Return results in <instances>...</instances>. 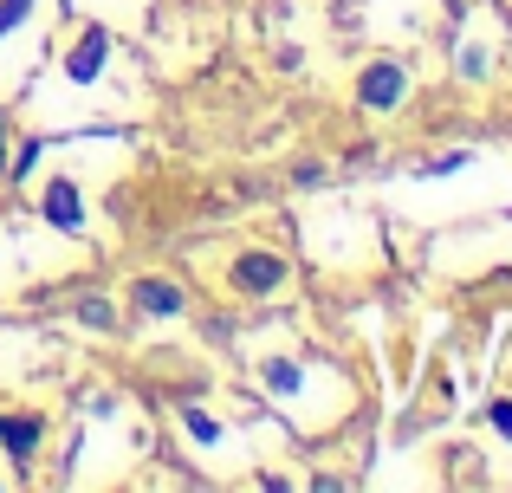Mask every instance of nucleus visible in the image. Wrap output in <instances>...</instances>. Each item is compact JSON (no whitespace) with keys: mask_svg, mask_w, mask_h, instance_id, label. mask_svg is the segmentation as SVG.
<instances>
[{"mask_svg":"<svg viewBox=\"0 0 512 493\" xmlns=\"http://www.w3.org/2000/svg\"><path fill=\"white\" fill-rule=\"evenodd\" d=\"M402 91H409V78H402V65H370L357 85V98L370 104V111H389V104H402Z\"/></svg>","mask_w":512,"mask_h":493,"instance_id":"f257e3e1","label":"nucleus"},{"mask_svg":"<svg viewBox=\"0 0 512 493\" xmlns=\"http://www.w3.org/2000/svg\"><path fill=\"white\" fill-rule=\"evenodd\" d=\"M279 279H286V266H279L273 253H247V260L234 266V286H240V292H273Z\"/></svg>","mask_w":512,"mask_h":493,"instance_id":"f03ea898","label":"nucleus"},{"mask_svg":"<svg viewBox=\"0 0 512 493\" xmlns=\"http://www.w3.org/2000/svg\"><path fill=\"white\" fill-rule=\"evenodd\" d=\"M137 305H143V312H156V318H175L188 299H182L175 279H137Z\"/></svg>","mask_w":512,"mask_h":493,"instance_id":"7ed1b4c3","label":"nucleus"},{"mask_svg":"<svg viewBox=\"0 0 512 493\" xmlns=\"http://www.w3.org/2000/svg\"><path fill=\"white\" fill-rule=\"evenodd\" d=\"M46 215L59 221V228H78V189L72 182H46Z\"/></svg>","mask_w":512,"mask_h":493,"instance_id":"20e7f679","label":"nucleus"},{"mask_svg":"<svg viewBox=\"0 0 512 493\" xmlns=\"http://www.w3.org/2000/svg\"><path fill=\"white\" fill-rule=\"evenodd\" d=\"M104 65V33H85V46L72 52V78H91Z\"/></svg>","mask_w":512,"mask_h":493,"instance_id":"39448f33","label":"nucleus"},{"mask_svg":"<svg viewBox=\"0 0 512 493\" xmlns=\"http://www.w3.org/2000/svg\"><path fill=\"white\" fill-rule=\"evenodd\" d=\"M0 442H7L13 455H33V442H39V422H0Z\"/></svg>","mask_w":512,"mask_h":493,"instance_id":"423d86ee","label":"nucleus"},{"mask_svg":"<svg viewBox=\"0 0 512 493\" xmlns=\"http://www.w3.org/2000/svg\"><path fill=\"white\" fill-rule=\"evenodd\" d=\"M266 377H273V390H299V370H292V364H273Z\"/></svg>","mask_w":512,"mask_h":493,"instance_id":"0eeeda50","label":"nucleus"},{"mask_svg":"<svg viewBox=\"0 0 512 493\" xmlns=\"http://www.w3.org/2000/svg\"><path fill=\"white\" fill-rule=\"evenodd\" d=\"M26 7H33V0H0V33H7V26H13V20H20V13H26Z\"/></svg>","mask_w":512,"mask_h":493,"instance_id":"6e6552de","label":"nucleus"},{"mask_svg":"<svg viewBox=\"0 0 512 493\" xmlns=\"http://www.w3.org/2000/svg\"><path fill=\"white\" fill-rule=\"evenodd\" d=\"M493 422H500V429L512 435V403H500V409H493Z\"/></svg>","mask_w":512,"mask_h":493,"instance_id":"1a4fd4ad","label":"nucleus"},{"mask_svg":"<svg viewBox=\"0 0 512 493\" xmlns=\"http://www.w3.org/2000/svg\"><path fill=\"white\" fill-rule=\"evenodd\" d=\"M0 163H7V130H0Z\"/></svg>","mask_w":512,"mask_h":493,"instance_id":"9d476101","label":"nucleus"}]
</instances>
